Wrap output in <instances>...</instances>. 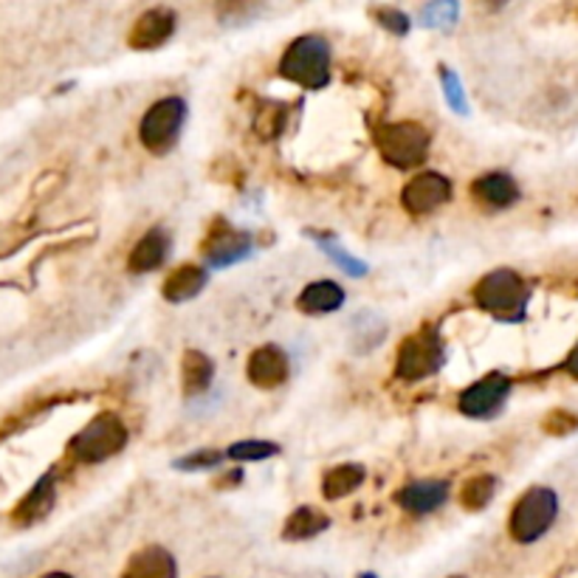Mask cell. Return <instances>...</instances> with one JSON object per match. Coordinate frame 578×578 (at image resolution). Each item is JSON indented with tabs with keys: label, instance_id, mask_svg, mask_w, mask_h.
<instances>
[{
	"label": "cell",
	"instance_id": "cell-28",
	"mask_svg": "<svg viewBox=\"0 0 578 578\" xmlns=\"http://www.w3.org/2000/svg\"><path fill=\"white\" fill-rule=\"evenodd\" d=\"M282 124H286V108L282 104H266V110L257 116L255 128L262 139H275L282 130Z\"/></svg>",
	"mask_w": 578,
	"mask_h": 578
},
{
	"label": "cell",
	"instance_id": "cell-21",
	"mask_svg": "<svg viewBox=\"0 0 578 578\" xmlns=\"http://www.w3.org/2000/svg\"><path fill=\"white\" fill-rule=\"evenodd\" d=\"M365 466L361 462H345V466H336L325 475L322 480V494L328 499H341L347 494H353L356 488L365 482Z\"/></svg>",
	"mask_w": 578,
	"mask_h": 578
},
{
	"label": "cell",
	"instance_id": "cell-27",
	"mask_svg": "<svg viewBox=\"0 0 578 578\" xmlns=\"http://www.w3.org/2000/svg\"><path fill=\"white\" fill-rule=\"evenodd\" d=\"M457 14H460V7L457 3H429L423 12H420V20L429 29H451L457 23Z\"/></svg>",
	"mask_w": 578,
	"mask_h": 578
},
{
	"label": "cell",
	"instance_id": "cell-29",
	"mask_svg": "<svg viewBox=\"0 0 578 578\" xmlns=\"http://www.w3.org/2000/svg\"><path fill=\"white\" fill-rule=\"evenodd\" d=\"M223 462V455L215 449H201V451H192V455L181 457V460H176V469H183V471H196V469H215V466H220Z\"/></svg>",
	"mask_w": 578,
	"mask_h": 578
},
{
	"label": "cell",
	"instance_id": "cell-15",
	"mask_svg": "<svg viewBox=\"0 0 578 578\" xmlns=\"http://www.w3.org/2000/svg\"><path fill=\"white\" fill-rule=\"evenodd\" d=\"M122 578H178V565L170 550L150 545L130 556Z\"/></svg>",
	"mask_w": 578,
	"mask_h": 578
},
{
	"label": "cell",
	"instance_id": "cell-24",
	"mask_svg": "<svg viewBox=\"0 0 578 578\" xmlns=\"http://www.w3.org/2000/svg\"><path fill=\"white\" fill-rule=\"evenodd\" d=\"M277 451H280V446L277 444H268V440H243V444H235L229 451H226V457H231V460H266V457H275Z\"/></svg>",
	"mask_w": 578,
	"mask_h": 578
},
{
	"label": "cell",
	"instance_id": "cell-1",
	"mask_svg": "<svg viewBox=\"0 0 578 578\" xmlns=\"http://www.w3.org/2000/svg\"><path fill=\"white\" fill-rule=\"evenodd\" d=\"M475 302L502 322H522L528 313L530 286L514 268H497L475 286Z\"/></svg>",
	"mask_w": 578,
	"mask_h": 578
},
{
	"label": "cell",
	"instance_id": "cell-22",
	"mask_svg": "<svg viewBox=\"0 0 578 578\" xmlns=\"http://www.w3.org/2000/svg\"><path fill=\"white\" fill-rule=\"evenodd\" d=\"M330 525V519L325 517L322 511L317 508H297V511L288 517L286 528H282V536L291 539V542H302V539H313V536L325 534Z\"/></svg>",
	"mask_w": 578,
	"mask_h": 578
},
{
	"label": "cell",
	"instance_id": "cell-10",
	"mask_svg": "<svg viewBox=\"0 0 578 578\" xmlns=\"http://www.w3.org/2000/svg\"><path fill=\"white\" fill-rule=\"evenodd\" d=\"M251 251V238L246 231H238L226 220L209 229L207 240H203V257L209 260V266H231V262H240L243 257H249Z\"/></svg>",
	"mask_w": 578,
	"mask_h": 578
},
{
	"label": "cell",
	"instance_id": "cell-5",
	"mask_svg": "<svg viewBox=\"0 0 578 578\" xmlns=\"http://www.w3.org/2000/svg\"><path fill=\"white\" fill-rule=\"evenodd\" d=\"M446 361V347L440 339L438 328L427 325L420 328L418 333L407 336L398 347V365L396 376L403 381H420V378H429L444 367Z\"/></svg>",
	"mask_w": 578,
	"mask_h": 578
},
{
	"label": "cell",
	"instance_id": "cell-19",
	"mask_svg": "<svg viewBox=\"0 0 578 578\" xmlns=\"http://www.w3.org/2000/svg\"><path fill=\"white\" fill-rule=\"evenodd\" d=\"M341 302H345V291H341L339 282L330 280L311 282L297 299L299 311L302 313H333L339 311Z\"/></svg>",
	"mask_w": 578,
	"mask_h": 578
},
{
	"label": "cell",
	"instance_id": "cell-11",
	"mask_svg": "<svg viewBox=\"0 0 578 578\" xmlns=\"http://www.w3.org/2000/svg\"><path fill=\"white\" fill-rule=\"evenodd\" d=\"M176 26H178V18L172 9H165V7L150 9V12H144L139 20H136L133 31L128 34V43L139 51L159 49V46H165L167 40L176 34Z\"/></svg>",
	"mask_w": 578,
	"mask_h": 578
},
{
	"label": "cell",
	"instance_id": "cell-4",
	"mask_svg": "<svg viewBox=\"0 0 578 578\" xmlns=\"http://www.w3.org/2000/svg\"><path fill=\"white\" fill-rule=\"evenodd\" d=\"M376 147L387 165L398 170H412L423 165L429 152V133L418 122H392L376 130Z\"/></svg>",
	"mask_w": 578,
	"mask_h": 578
},
{
	"label": "cell",
	"instance_id": "cell-33",
	"mask_svg": "<svg viewBox=\"0 0 578 578\" xmlns=\"http://www.w3.org/2000/svg\"><path fill=\"white\" fill-rule=\"evenodd\" d=\"M40 578H73V576H68V572H46V576Z\"/></svg>",
	"mask_w": 578,
	"mask_h": 578
},
{
	"label": "cell",
	"instance_id": "cell-3",
	"mask_svg": "<svg viewBox=\"0 0 578 578\" xmlns=\"http://www.w3.org/2000/svg\"><path fill=\"white\" fill-rule=\"evenodd\" d=\"M280 71L286 80L297 82V86L317 91L330 82V46L322 37L308 34L299 37L288 46L286 57L280 62Z\"/></svg>",
	"mask_w": 578,
	"mask_h": 578
},
{
	"label": "cell",
	"instance_id": "cell-14",
	"mask_svg": "<svg viewBox=\"0 0 578 578\" xmlns=\"http://www.w3.org/2000/svg\"><path fill=\"white\" fill-rule=\"evenodd\" d=\"M471 196L488 209H508L519 201V183L508 172H488L471 183Z\"/></svg>",
	"mask_w": 578,
	"mask_h": 578
},
{
	"label": "cell",
	"instance_id": "cell-18",
	"mask_svg": "<svg viewBox=\"0 0 578 578\" xmlns=\"http://www.w3.org/2000/svg\"><path fill=\"white\" fill-rule=\"evenodd\" d=\"M209 275L203 271L201 266H181L176 268L170 277L165 280V299L167 302H187V299L198 297V293L203 291V286H207Z\"/></svg>",
	"mask_w": 578,
	"mask_h": 578
},
{
	"label": "cell",
	"instance_id": "cell-12",
	"mask_svg": "<svg viewBox=\"0 0 578 578\" xmlns=\"http://www.w3.org/2000/svg\"><path fill=\"white\" fill-rule=\"evenodd\" d=\"M249 381L255 387H262V390H277L282 383L288 381V356L282 353L277 345H266L260 350H255L249 359Z\"/></svg>",
	"mask_w": 578,
	"mask_h": 578
},
{
	"label": "cell",
	"instance_id": "cell-25",
	"mask_svg": "<svg viewBox=\"0 0 578 578\" xmlns=\"http://www.w3.org/2000/svg\"><path fill=\"white\" fill-rule=\"evenodd\" d=\"M440 82H444V97H446V102L451 104V110L460 116L469 113V99H466V93H462V86H460V80H457V73L451 71V68L440 66Z\"/></svg>",
	"mask_w": 578,
	"mask_h": 578
},
{
	"label": "cell",
	"instance_id": "cell-26",
	"mask_svg": "<svg viewBox=\"0 0 578 578\" xmlns=\"http://www.w3.org/2000/svg\"><path fill=\"white\" fill-rule=\"evenodd\" d=\"M319 249H322L325 255H328L330 260H333L336 266H339L341 271H345V275H350V277H365L367 275L365 262L347 255V251L341 249L339 243H333V240H319Z\"/></svg>",
	"mask_w": 578,
	"mask_h": 578
},
{
	"label": "cell",
	"instance_id": "cell-31",
	"mask_svg": "<svg viewBox=\"0 0 578 578\" xmlns=\"http://www.w3.org/2000/svg\"><path fill=\"white\" fill-rule=\"evenodd\" d=\"M376 20L383 26L387 31H392V34H407L409 31V18L401 12V9H392V7H381L376 9Z\"/></svg>",
	"mask_w": 578,
	"mask_h": 578
},
{
	"label": "cell",
	"instance_id": "cell-6",
	"mask_svg": "<svg viewBox=\"0 0 578 578\" xmlns=\"http://www.w3.org/2000/svg\"><path fill=\"white\" fill-rule=\"evenodd\" d=\"M128 444V427L116 415L104 412L71 440V455L80 462H102L119 455Z\"/></svg>",
	"mask_w": 578,
	"mask_h": 578
},
{
	"label": "cell",
	"instance_id": "cell-8",
	"mask_svg": "<svg viewBox=\"0 0 578 578\" xmlns=\"http://www.w3.org/2000/svg\"><path fill=\"white\" fill-rule=\"evenodd\" d=\"M511 387L514 381L502 372H488L486 378H480L477 383H471L469 390L460 392V407L462 415H469V418H491L502 409V403L508 401L511 396Z\"/></svg>",
	"mask_w": 578,
	"mask_h": 578
},
{
	"label": "cell",
	"instance_id": "cell-30",
	"mask_svg": "<svg viewBox=\"0 0 578 578\" xmlns=\"http://www.w3.org/2000/svg\"><path fill=\"white\" fill-rule=\"evenodd\" d=\"M542 429L548 435H570L578 429V415L567 412V409H554L548 418L542 420Z\"/></svg>",
	"mask_w": 578,
	"mask_h": 578
},
{
	"label": "cell",
	"instance_id": "cell-23",
	"mask_svg": "<svg viewBox=\"0 0 578 578\" xmlns=\"http://www.w3.org/2000/svg\"><path fill=\"white\" fill-rule=\"evenodd\" d=\"M494 491H497V480H494V475L471 477L460 491L462 508H469V511H482V508L494 499Z\"/></svg>",
	"mask_w": 578,
	"mask_h": 578
},
{
	"label": "cell",
	"instance_id": "cell-35",
	"mask_svg": "<svg viewBox=\"0 0 578 578\" xmlns=\"http://www.w3.org/2000/svg\"><path fill=\"white\" fill-rule=\"evenodd\" d=\"M451 578H462V576H451Z\"/></svg>",
	"mask_w": 578,
	"mask_h": 578
},
{
	"label": "cell",
	"instance_id": "cell-17",
	"mask_svg": "<svg viewBox=\"0 0 578 578\" xmlns=\"http://www.w3.org/2000/svg\"><path fill=\"white\" fill-rule=\"evenodd\" d=\"M54 499H57V488H54V471H49V475L43 477V480L37 482L34 488H31L29 494L23 497V502H20L18 508H14L12 519L20 525H29V522H37V519H43L46 514L54 508Z\"/></svg>",
	"mask_w": 578,
	"mask_h": 578
},
{
	"label": "cell",
	"instance_id": "cell-9",
	"mask_svg": "<svg viewBox=\"0 0 578 578\" xmlns=\"http://www.w3.org/2000/svg\"><path fill=\"white\" fill-rule=\"evenodd\" d=\"M449 198H451V181L440 176V172H423V176H415L401 192L403 209L412 215L435 212V209H440L444 203H449Z\"/></svg>",
	"mask_w": 578,
	"mask_h": 578
},
{
	"label": "cell",
	"instance_id": "cell-32",
	"mask_svg": "<svg viewBox=\"0 0 578 578\" xmlns=\"http://www.w3.org/2000/svg\"><path fill=\"white\" fill-rule=\"evenodd\" d=\"M565 370H567V376H570V378H576V381H578V345L572 347V350H570V356H567V361H565Z\"/></svg>",
	"mask_w": 578,
	"mask_h": 578
},
{
	"label": "cell",
	"instance_id": "cell-20",
	"mask_svg": "<svg viewBox=\"0 0 578 578\" xmlns=\"http://www.w3.org/2000/svg\"><path fill=\"white\" fill-rule=\"evenodd\" d=\"M212 376H215V365L209 356L198 353V350H187V353H183L181 381L187 396H201V392H207L209 383H212Z\"/></svg>",
	"mask_w": 578,
	"mask_h": 578
},
{
	"label": "cell",
	"instance_id": "cell-2",
	"mask_svg": "<svg viewBox=\"0 0 578 578\" xmlns=\"http://www.w3.org/2000/svg\"><path fill=\"white\" fill-rule=\"evenodd\" d=\"M556 517H559V497H556L554 488H528L514 506L511 519H508V534H511L514 542L534 545L554 528Z\"/></svg>",
	"mask_w": 578,
	"mask_h": 578
},
{
	"label": "cell",
	"instance_id": "cell-7",
	"mask_svg": "<svg viewBox=\"0 0 578 578\" xmlns=\"http://www.w3.org/2000/svg\"><path fill=\"white\" fill-rule=\"evenodd\" d=\"M187 119V104L178 97H167L152 104L141 119V141L150 152H167L176 147L181 124Z\"/></svg>",
	"mask_w": 578,
	"mask_h": 578
},
{
	"label": "cell",
	"instance_id": "cell-13",
	"mask_svg": "<svg viewBox=\"0 0 578 578\" xmlns=\"http://www.w3.org/2000/svg\"><path fill=\"white\" fill-rule=\"evenodd\" d=\"M398 506L409 514H432L449 499V486L444 480H415L396 494Z\"/></svg>",
	"mask_w": 578,
	"mask_h": 578
},
{
	"label": "cell",
	"instance_id": "cell-16",
	"mask_svg": "<svg viewBox=\"0 0 578 578\" xmlns=\"http://www.w3.org/2000/svg\"><path fill=\"white\" fill-rule=\"evenodd\" d=\"M167 251H170V235L165 229L147 231L144 238L136 243V249L130 251L128 268L133 275H147L167 260Z\"/></svg>",
	"mask_w": 578,
	"mask_h": 578
},
{
	"label": "cell",
	"instance_id": "cell-34",
	"mask_svg": "<svg viewBox=\"0 0 578 578\" xmlns=\"http://www.w3.org/2000/svg\"><path fill=\"white\" fill-rule=\"evenodd\" d=\"M359 578H378V576H376V572H361Z\"/></svg>",
	"mask_w": 578,
	"mask_h": 578
}]
</instances>
